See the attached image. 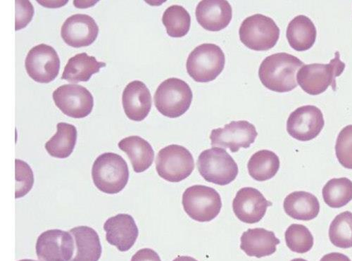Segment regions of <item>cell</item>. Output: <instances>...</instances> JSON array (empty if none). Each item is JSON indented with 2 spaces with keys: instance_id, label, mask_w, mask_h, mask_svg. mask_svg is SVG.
<instances>
[{
  "instance_id": "6da1fadb",
  "label": "cell",
  "mask_w": 352,
  "mask_h": 261,
  "mask_svg": "<svg viewBox=\"0 0 352 261\" xmlns=\"http://www.w3.org/2000/svg\"><path fill=\"white\" fill-rule=\"evenodd\" d=\"M304 63L298 57L281 52L269 56L260 65L258 77L267 89L276 93L292 91L298 87L296 75Z\"/></svg>"
},
{
  "instance_id": "7a4b0ae2",
  "label": "cell",
  "mask_w": 352,
  "mask_h": 261,
  "mask_svg": "<svg viewBox=\"0 0 352 261\" xmlns=\"http://www.w3.org/2000/svg\"><path fill=\"white\" fill-rule=\"evenodd\" d=\"M92 178L95 185L101 192L109 194L120 193L129 182L128 164L119 155L102 154L93 166Z\"/></svg>"
},
{
  "instance_id": "3957f363",
  "label": "cell",
  "mask_w": 352,
  "mask_h": 261,
  "mask_svg": "<svg viewBox=\"0 0 352 261\" xmlns=\"http://www.w3.org/2000/svg\"><path fill=\"white\" fill-rule=\"evenodd\" d=\"M193 94L189 84L179 78H171L162 82L155 95L157 109L164 117H182L189 109Z\"/></svg>"
},
{
  "instance_id": "277c9868",
  "label": "cell",
  "mask_w": 352,
  "mask_h": 261,
  "mask_svg": "<svg viewBox=\"0 0 352 261\" xmlns=\"http://www.w3.org/2000/svg\"><path fill=\"white\" fill-rule=\"evenodd\" d=\"M225 54L215 44L199 45L190 54L186 69L189 76L196 82H209L214 80L224 69Z\"/></svg>"
},
{
  "instance_id": "5b68a950",
  "label": "cell",
  "mask_w": 352,
  "mask_h": 261,
  "mask_svg": "<svg viewBox=\"0 0 352 261\" xmlns=\"http://www.w3.org/2000/svg\"><path fill=\"white\" fill-rule=\"evenodd\" d=\"M345 64L340 60L338 51L329 65L313 64L300 70L298 82L302 89L309 95H318L324 93L331 86L336 91V78L340 76L345 69Z\"/></svg>"
},
{
  "instance_id": "8992f818",
  "label": "cell",
  "mask_w": 352,
  "mask_h": 261,
  "mask_svg": "<svg viewBox=\"0 0 352 261\" xmlns=\"http://www.w3.org/2000/svg\"><path fill=\"white\" fill-rule=\"evenodd\" d=\"M201 177L206 181L225 186L236 180L239 166L224 149L214 148L202 152L197 160Z\"/></svg>"
},
{
  "instance_id": "52a82bcc",
  "label": "cell",
  "mask_w": 352,
  "mask_h": 261,
  "mask_svg": "<svg viewBox=\"0 0 352 261\" xmlns=\"http://www.w3.org/2000/svg\"><path fill=\"white\" fill-rule=\"evenodd\" d=\"M239 35L247 47L255 51H267L276 45L280 29L272 18L256 14L243 21Z\"/></svg>"
},
{
  "instance_id": "ba28073f",
  "label": "cell",
  "mask_w": 352,
  "mask_h": 261,
  "mask_svg": "<svg viewBox=\"0 0 352 261\" xmlns=\"http://www.w3.org/2000/svg\"><path fill=\"white\" fill-rule=\"evenodd\" d=\"M183 205L190 218L200 223H206L219 216L222 201L220 194L214 188L194 185L184 193Z\"/></svg>"
},
{
  "instance_id": "9c48e42d",
  "label": "cell",
  "mask_w": 352,
  "mask_h": 261,
  "mask_svg": "<svg viewBox=\"0 0 352 261\" xmlns=\"http://www.w3.org/2000/svg\"><path fill=\"white\" fill-rule=\"evenodd\" d=\"M194 168L192 154L181 145H168L157 157L156 169L159 176L168 182L183 181L191 175Z\"/></svg>"
},
{
  "instance_id": "30bf717a",
  "label": "cell",
  "mask_w": 352,
  "mask_h": 261,
  "mask_svg": "<svg viewBox=\"0 0 352 261\" xmlns=\"http://www.w3.org/2000/svg\"><path fill=\"white\" fill-rule=\"evenodd\" d=\"M56 106L68 117L82 119L90 115L94 99L89 91L77 84H67L52 94Z\"/></svg>"
},
{
  "instance_id": "8fae6325",
  "label": "cell",
  "mask_w": 352,
  "mask_h": 261,
  "mask_svg": "<svg viewBox=\"0 0 352 261\" xmlns=\"http://www.w3.org/2000/svg\"><path fill=\"white\" fill-rule=\"evenodd\" d=\"M25 70L29 76L40 83H49L58 76L60 60L56 50L46 44L33 47L25 58Z\"/></svg>"
},
{
  "instance_id": "7c38bea8",
  "label": "cell",
  "mask_w": 352,
  "mask_h": 261,
  "mask_svg": "<svg viewBox=\"0 0 352 261\" xmlns=\"http://www.w3.org/2000/svg\"><path fill=\"white\" fill-rule=\"evenodd\" d=\"M324 115L318 107L306 105L298 108L287 122V131L298 140L307 141L316 138L324 128Z\"/></svg>"
},
{
  "instance_id": "4fadbf2b",
  "label": "cell",
  "mask_w": 352,
  "mask_h": 261,
  "mask_svg": "<svg viewBox=\"0 0 352 261\" xmlns=\"http://www.w3.org/2000/svg\"><path fill=\"white\" fill-rule=\"evenodd\" d=\"M258 135L255 126L247 121L232 122L223 128L214 129L210 135L212 146L228 148L232 153L248 149Z\"/></svg>"
},
{
  "instance_id": "5bb4252c",
  "label": "cell",
  "mask_w": 352,
  "mask_h": 261,
  "mask_svg": "<svg viewBox=\"0 0 352 261\" xmlns=\"http://www.w3.org/2000/svg\"><path fill=\"white\" fill-rule=\"evenodd\" d=\"M74 251L71 234L61 229L44 231L36 243V253L41 261H71Z\"/></svg>"
},
{
  "instance_id": "9a60e30c",
  "label": "cell",
  "mask_w": 352,
  "mask_h": 261,
  "mask_svg": "<svg viewBox=\"0 0 352 261\" xmlns=\"http://www.w3.org/2000/svg\"><path fill=\"white\" fill-rule=\"evenodd\" d=\"M271 206L272 203L253 188L240 190L232 202L234 214L241 221L248 224L261 221Z\"/></svg>"
},
{
  "instance_id": "2e32d148",
  "label": "cell",
  "mask_w": 352,
  "mask_h": 261,
  "mask_svg": "<svg viewBox=\"0 0 352 261\" xmlns=\"http://www.w3.org/2000/svg\"><path fill=\"white\" fill-rule=\"evenodd\" d=\"M99 27L93 17L85 14H75L64 23L61 36L64 41L72 47L90 46L97 39Z\"/></svg>"
},
{
  "instance_id": "e0dca14e",
  "label": "cell",
  "mask_w": 352,
  "mask_h": 261,
  "mask_svg": "<svg viewBox=\"0 0 352 261\" xmlns=\"http://www.w3.org/2000/svg\"><path fill=\"white\" fill-rule=\"evenodd\" d=\"M104 229L107 241L122 252L130 250L139 235L134 218L125 214L109 218L104 225Z\"/></svg>"
},
{
  "instance_id": "ac0fdd59",
  "label": "cell",
  "mask_w": 352,
  "mask_h": 261,
  "mask_svg": "<svg viewBox=\"0 0 352 261\" xmlns=\"http://www.w3.org/2000/svg\"><path fill=\"white\" fill-rule=\"evenodd\" d=\"M195 15L197 22L205 30L217 32L230 24L232 9L226 0H203L198 4Z\"/></svg>"
},
{
  "instance_id": "d6986e66",
  "label": "cell",
  "mask_w": 352,
  "mask_h": 261,
  "mask_svg": "<svg viewBox=\"0 0 352 261\" xmlns=\"http://www.w3.org/2000/svg\"><path fill=\"white\" fill-rule=\"evenodd\" d=\"M122 104L129 120L142 122L148 117L152 109L153 101L150 90L142 81H132L124 91Z\"/></svg>"
},
{
  "instance_id": "ffe728a7",
  "label": "cell",
  "mask_w": 352,
  "mask_h": 261,
  "mask_svg": "<svg viewBox=\"0 0 352 261\" xmlns=\"http://www.w3.org/2000/svg\"><path fill=\"white\" fill-rule=\"evenodd\" d=\"M241 240V249L248 256L258 258L274 254L280 243L274 231L263 228L249 229Z\"/></svg>"
},
{
  "instance_id": "44dd1931",
  "label": "cell",
  "mask_w": 352,
  "mask_h": 261,
  "mask_svg": "<svg viewBox=\"0 0 352 261\" xmlns=\"http://www.w3.org/2000/svg\"><path fill=\"white\" fill-rule=\"evenodd\" d=\"M74 238L76 252L71 261H98L102 247L97 231L92 227L79 226L69 230Z\"/></svg>"
},
{
  "instance_id": "7402d4cb",
  "label": "cell",
  "mask_w": 352,
  "mask_h": 261,
  "mask_svg": "<svg viewBox=\"0 0 352 261\" xmlns=\"http://www.w3.org/2000/svg\"><path fill=\"white\" fill-rule=\"evenodd\" d=\"M285 212L290 218L309 221L316 218L320 212L317 197L304 191L294 192L286 196L283 203Z\"/></svg>"
},
{
  "instance_id": "603a6c76",
  "label": "cell",
  "mask_w": 352,
  "mask_h": 261,
  "mask_svg": "<svg viewBox=\"0 0 352 261\" xmlns=\"http://www.w3.org/2000/svg\"><path fill=\"white\" fill-rule=\"evenodd\" d=\"M119 148L128 156L135 172L148 170L153 163L155 152L151 144L139 136H130L121 140Z\"/></svg>"
},
{
  "instance_id": "cb8c5ba5",
  "label": "cell",
  "mask_w": 352,
  "mask_h": 261,
  "mask_svg": "<svg viewBox=\"0 0 352 261\" xmlns=\"http://www.w3.org/2000/svg\"><path fill=\"white\" fill-rule=\"evenodd\" d=\"M286 36L292 49L298 52L307 51L311 49L316 42V27L309 17L300 15L289 23Z\"/></svg>"
},
{
  "instance_id": "d4e9b609",
  "label": "cell",
  "mask_w": 352,
  "mask_h": 261,
  "mask_svg": "<svg viewBox=\"0 0 352 261\" xmlns=\"http://www.w3.org/2000/svg\"><path fill=\"white\" fill-rule=\"evenodd\" d=\"M104 67L106 64L98 62L95 56L86 53L78 54L68 61L62 79L70 82H87L94 74L98 73Z\"/></svg>"
},
{
  "instance_id": "484cf974",
  "label": "cell",
  "mask_w": 352,
  "mask_h": 261,
  "mask_svg": "<svg viewBox=\"0 0 352 261\" xmlns=\"http://www.w3.org/2000/svg\"><path fill=\"white\" fill-rule=\"evenodd\" d=\"M56 134L45 144L48 154L55 158L66 159L73 153L76 141L77 130L72 124L60 123Z\"/></svg>"
},
{
  "instance_id": "4316f807",
  "label": "cell",
  "mask_w": 352,
  "mask_h": 261,
  "mask_svg": "<svg viewBox=\"0 0 352 261\" xmlns=\"http://www.w3.org/2000/svg\"><path fill=\"white\" fill-rule=\"evenodd\" d=\"M250 176L258 182L273 179L280 168L279 157L270 150H260L254 154L248 164Z\"/></svg>"
},
{
  "instance_id": "83f0119b",
  "label": "cell",
  "mask_w": 352,
  "mask_h": 261,
  "mask_svg": "<svg viewBox=\"0 0 352 261\" xmlns=\"http://www.w3.org/2000/svg\"><path fill=\"white\" fill-rule=\"evenodd\" d=\"M162 22L169 36L182 38L186 36L190 31L191 17L184 7L173 5L164 12Z\"/></svg>"
},
{
  "instance_id": "f1b7e54d",
  "label": "cell",
  "mask_w": 352,
  "mask_h": 261,
  "mask_svg": "<svg viewBox=\"0 0 352 261\" xmlns=\"http://www.w3.org/2000/svg\"><path fill=\"white\" fill-rule=\"evenodd\" d=\"M322 194L330 207H343L352 200V181L346 178L333 179L322 188Z\"/></svg>"
},
{
  "instance_id": "f546056e",
  "label": "cell",
  "mask_w": 352,
  "mask_h": 261,
  "mask_svg": "<svg viewBox=\"0 0 352 261\" xmlns=\"http://www.w3.org/2000/svg\"><path fill=\"white\" fill-rule=\"evenodd\" d=\"M329 238L337 247H352V213L345 212L334 218L330 225Z\"/></svg>"
},
{
  "instance_id": "4dcf8cb0",
  "label": "cell",
  "mask_w": 352,
  "mask_h": 261,
  "mask_svg": "<svg viewBox=\"0 0 352 261\" xmlns=\"http://www.w3.org/2000/svg\"><path fill=\"white\" fill-rule=\"evenodd\" d=\"M285 238L287 247L298 253H305L314 246L313 236L303 225H291L285 231Z\"/></svg>"
},
{
  "instance_id": "1f68e13d",
  "label": "cell",
  "mask_w": 352,
  "mask_h": 261,
  "mask_svg": "<svg viewBox=\"0 0 352 261\" xmlns=\"http://www.w3.org/2000/svg\"><path fill=\"white\" fill-rule=\"evenodd\" d=\"M336 153L338 161L343 167L352 169V125L344 127L339 133Z\"/></svg>"
},
{
  "instance_id": "d6a6232c",
  "label": "cell",
  "mask_w": 352,
  "mask_h": 261,
  "mask_svg": "<svg viewBox=\"0 0 352 261\" xmlns=\"http://www.w3.org/2000/svg\"><path fill=\"white\" fill-rule=\"evenodd\" d=\"M34 184V175L30 166L16 159V198H21L30 192Z\"/></svg>"
},
{
  "instance_id": "836d02e7",
  "label": "cell",
  "mask_w": 352,
  "mask_h": 261,
  "mask_svg": "<svg viewBox=\"0 0 352 261\" xmlns=\"http://www.w3.org/2000/svg\"><path fill=\"white\" fill-rule=\"evenodd\" d=\"M16 31L21 30L30 23L34 16V8L30 1L16 0Z\"/></svg>"
},
{
  "instance_id": "e575fe53",
  "label": "cell",
  "mask_w": 352,
  "mask_h": 261,
  "mask_svg": "<svg viewBox=\"0 0 352 261\" xmlns=\"http://www.w3.org/2000/svg\"><path fill=\"white\" fill-rule=\"evenodd\" d=\"M131 261H162L159 254L151 249L139 250Z\"/></svg>"
},
{
  "instance_id": "d590c367",
  "label": "cell",
  "mask_w": 352,
  "mask_h": 261,
  "mask_svg": "<svg viewBox=\"0 0 352 261\" xmlns=\"http://www.w3.org/2000/svg\"><path fill=\"white\" fill-rule=\"evenodd\" d=\"M320 261H351V260L342 253H331L325 255Z\"/></svg>"
},
{
  "instance_id": "8d00e7d4",
  "label": "cell",
  "mask_w": 352,
  "mask_h": 261,
  "mask_svg": "<svg viewBox=\"0 0 352 261\" xmlns=\"http://www.w3.org/2000/svg\"><path fill=\"white\" fill-rule=\"evenodd\" d=\"M37 2L45 8H58L66 5L68 3V0L67 1H41V0H37Z\"/></svg>"
},
{
  "instance_id": "74e56055",
  "label": "cell",
  "mask_w": 352,
  "mask_h": 261,
  "mask_svg": "<svg viewBox=\"0 0 352 261\" xmlns=\"http://www.w3.org/2000/svg\"><path fill=\"white\" fill-rule=\"evenodd\" d=\"M96 1H91V2H87V1H75L74 2V5L78 8H80V9H85V8H90L93 5H91V4H96V3H98V1H97L96 3H95Z\"/></svg>"
},
{
  "instance_id": "f35d334b",
  "label": "cell",
  "mask_w": 352,
  "mask_h": 261,
  "mask_svg": "<svg viewBox=\"0 0 352 261\" xmlns=\"http://www.w3.org/2000/svg\"><path fill=\"white\" fill-rule=\"evenodd\" d=\"M173 261H198L190 256H179L175 258Z\"/></svg>"
},
{
  "instance_id": "ab89813d",
  "label": "cell",
  "mask_w": 352,
  "mask_h": 261,
  "mask_svg": "<svg viewBox=\"0 0 352 261\" xmlns=\"http://www.w3.org/2000/svg\"><path fill=\"white\" fill-rule=\"evenodd\" d=\"M290 261H307V260H305L303 258H296V259H293V260H292Z\"/></svg>"
},
{
  "instance_id": "60d3db41",
  "label": "cell",
  "mask_w": 352,
  "mask_h": 261,
  "mask_svg": "<svg viewBox=\"0 0 352 261\" xmlns=\"http://www.w3.org/2000/svg\"><path fill=\"white\" fill-rule=\"evenodd\" d=\"M19 261H37V260H31V259H23V260H21Z\"/></svg>"
}]
</instances>
